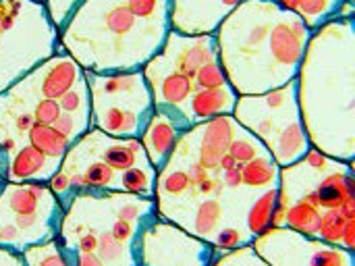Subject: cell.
I'll list each match as a JSON object with an SVG mask.
<instances>
[{"mask_svg":"<svg viewBox=\"0 0 355 266\" xmlns=\"http://www.w3.org/2000/svg\"><path fill=\"white\" fill-rule=\"evenodd\" d=\"M295 85L310 146L355 165V17L312 31Z\"/></svg>","mask_w":355,"mask_h":266,"instance_id":"obj_1","label":"cell"},{"mask_svg":"<svg viewBox=\"0 0 355 266\" xmlns=\"http://www.w3.org/2000/svg\"><path fill=\"white\" fill-rule=\"evenodd\" d=\"M312 29L272 0H243L216 29L223 71L237 96H258L297 77Z\"/></svg>","mask_w":355,"mask_h":266,"instance_id":"obj_2","label":"cell"},{"mask_svg":"<svg viewBox=\"0 0 355 266\" xmlns=\"http://www.w3.org/2000/svg\"><path fill=\"white\" fill-rule=\"evenodd\" d=\"M171 31V0H83L58 40L83 71L127 73L141 71Z\"/></svg>","mask_w":355,"mask_h":266,"instance_id":"obj_3","label":"cell"},{"mask_svg":"<svg viewBox=\"0 0 355 266\" xmlns=\"http://www.w3.org/2000/svg\"><path fill=\"white\" fill-rule=\"evenodd\" d=\"M233 119L266 146L281 169L297 163L312 148L300 115L295 79L266 94L239 96Z\"/></svg>","mask_w":355,"mask_h":266,"instance_id":"obj_4","label":"cell"},{"mask_svg":"<svg viewBox=\"0 0 355 266\" xmlns=\"http://www.w3.org/2000/svg\"><path fill=\"white\" fill-rule=\"evenodd\" d=\"M58 29L44 2L0 0V94L58 52Z\"/></svg>","mask_w":355,"mask_h":266,"instance_id":"obj_5","label":"cell"},{"mask_svg":"<svg viewBox=\"0 0 355 266\" xmlns=\"http://www.w3.org/2000/svg\"><path fill=\"white\" fill-rule=\"evenodd\" d=\"M83 77L89 88L92 127L112 138L139 140L154 115V102L144 73L83 71Z\"/></svg>","mask_w":355,"mask_h":266,"instance_id":"obj_6","label":"cell"},{"mask_svg":"<svg viewBox=\"0 0 355 266\" xmlns=\"http://www.w3.org/2000/svg\"><path fill=\"white\" fill-rule=\"evenodd\" d=\"M64 208L44 181H6L0 188V248L21 254L58 238Z\"/></svg>","mask_w":355,"mask_h":266,"instance_id":"obj_7","label":"cell"},{"mask_svg":"<svg viewBox=\"0 0 355 266\" xmlns=\"http://www.w3.org/2000/svg\"><path fill=\"white\" fill-rule=\"evenodd\" d=\"M293 202H306L320 213L335 208L355 210L354 165L310 148L304 158L281 169L275 217Z\"/></svg>","mask_w":355,"mask_h":266,"instance_id":"obj_8","label":"cell"},{"mask_svg":"<svg viewBox=\"0 0 355 266\" xmlns=\"http://www.w3.org/2000/svg\"><path fill=\"white\" fill-rule=\"evenodd\" d=\"M252 248L268 266H355V252L285 227L268 229Z\"/></svg>","mask_w":355,"mask_h":266,"instance_id":"obj_9","label":"cell"},{"mask_svg":"<svg viewBox=\"0 0 355 266\" xmlns=\"http://www.w3.org/2000/svg\"><path fill=\"white\" fill-rule=\"evenodd\" d=\"M216 248L185 229L156 219L137 242V266H210Z\"/></svg>","mask_w":355,"mask_h":266,"instance_id":"obj_10","label":"cell"},{"mask_svg":"<svg viewBox=\"0 0 355 266\" xmlns=\"http://www.w3.org/2000/svg\"><path fill=\"white\" fill-rule=\"evenodd\" d=\"M243 0H171V29L183 35L216 33Z\"/></svg>","mask_w":355,"mask_h":266,"instance_id":"obj_11","label":"cell"},{"mask_svg":"<svg viewBox=\"0 0 355 266\" xmlns=\"http://www.w3.org/2000/svg\"><path fill=\"white\" fill-rule=\"evenodd\" d=\"M183 133L185 131L171 117H166L164 113L154 108V115L148 121L139 142L144 146V152H146L150 165L156 171H160L168 163V158H171V154H173V150L177 146V140Z\"/></svg>","mask_w":355,"mask_h":266,"instance_id":"obj_12","label":"cell"},{"mask_svg":"<svg viewBox=\"0 0 355 266\" xmlns=\"http://www.w3.org/2000/svg\"><path fill=\"white\" fill-rule=\"evenodd\" d=\"M237 98H239L237 92L229 83L223 88H214V90H198L183 104L181 115L187 121V125L193 127V125L212 121L223 115H233Z\"/></svg>","mask_w":355,"mask_h":266,"instance_id":"obj_13","label":"cell"},{"mask_svg":"<svg viewBox=\"0 0 355 266\" xmlns=\"http://www.w3.org/2000/svg\"><path fill=\"white\" fill-rule=\"evenodd\" d=\"M58 169H60L58 160H52L46 154L37 152L35 148L23 144L10 154L8 181H12V183H23V181H44V183H48Z\"/></svg>","mask_w":355,"mask_h":266,"instance_id":"obj_14","label":"cell"},{"mask_svg":"<svg viewBox=\"0 0 355 266\" xmlns=\"http://www.w3.org/2000/svg\"><path fill=\"white\" fill-rule=\"evenodd\" d=\"M277 204H279V188L272 190H264L262 194L256 196V200L250 204L248 213H245V229L248 233L256 240L262 233H266L268 229L275 227V213H277Z\"/></svg>","mask_w":355,"mask_h":266,"instance_id":"obj_15","label":"cell"},{"mask_svg":"<svg viewBox=\"0 0 355 266\" xmlns=\"http://www.w3.org/2000/svg\"><path fill=\"white\" fill-rule=\"evenodd\" d=\"M347 0H293L291 13H295L312 31L341 19V8Z\"/></svg>","mask_w":355,"mask_h":266,"instance_id":"obj_16","label":"cell"},{"mask_svg":"<svg viewBox=\"0 0 355 266\" xmlns=\"http://www.w3.org/2000/svg\"><path fill=\"white\" fill-rule=\"evenodd\" d=\"M21 258L25 266H77L75 252L67 248L58 238L29 246L21 252Z\"/></svg>","mask_w":355,"mask_h":266,"instance_id":"obj_17","label":"cell"},{"mask_svg":"<svg viewBox=\"0 0 355 266\" xmlns=\"http://www.w3.org/2000/svg\"><path fill=\"white\" fill-rule=\"evenodd\" d=\"M23 144L35 148L37 152L46 154V156L52 158V160L62 163V158H64V154L69 152V148H71L73 142H71L69 138H64L62 133H58L52 125H33V127L25 133ZM23 144H21V146H23Z\"/></svg>","mask_w":355,"mask_h":266,"instance_id":"obj_18","label":"cell"},{"mask_svg":"<svg viewBox=\"0 0 355 266\" xmlns=\"http://www.w3.org/2000/svg\"><path fill=\"white\" fill-rule=\"evenodd\" d=\"M279 179H281V167L275 163L270 154L258 156L241 165V183L250 190L264 192V190L279 188Z\"/></svg>","mask_w":355,"mask_h":266,"instance_id":"obj_19","label":"cell"},{"mask_svg":"<svg viewBox=\"0 0 355 266\" xmlns=\"http://www.w3.org/2000/svg\"><path fill=\"white\" fill-rule=\"evenodd\" d=\"M352 221H355V210H349V208L324 210L320 215V225H318L316 240L333 244V246H341L343 233H345V229H347V225Z\"/></svg>","mask_w":355,"mask_h":266,"instance_id":"obj_20","label":"cell"},{"mask_svg":"<svg viewBox=\"0 0 355 266\" xmlns=\"http://www.w3.org/2000/svg\"><path fill=\"white\" fill-rule=\"evenodd\" d=\"M229 154H231L239 165H245V163H250V160H254V158H258V156H266V154H270V152L266 150V146H264L256 135H252L250 131H245V129L239 125V129H237V133H235V138H233V142H231V146H229Z\"/></svg>","mask_w":355,"mask_h":266,"instance_id":"obj_21","label":"cell"},{"mask_svg":"<svg viewBox=\"0 0 355 266\" xmlns=\"http://www.w3.org/2000/svg\"><path fill=\"white\" fill-rule=\"evenodd\" d=\"M60 110L62 115H75V117H83V119H92V108H89V88L85 83V77L71 88L67 94H62L58 98Z\"/></svg>","mask_w":355,"mask_h":266,"instance_id":"obj_22","label":"cell"},{"mask_svg":"<svg viewBox=\"0 0 355 266\" xmlns=\"http://www.w3.org/2000/svg\"><path fill=\"white\" fill-rule=\"evenodd\" d=\"M252 242L254 240H252V235L245 229L225 225L214 235L212 246L216 248L218 254H223V252H231V250H237V248H243V246H252Z\"/></svg>","mask_w":355,"mask_h":266,"instance_id":"obj_23","label":"cell"},{"mask_svg":"<svg viewBox=\"0 0 355 266\" xmlns=\"http://www.w3.org/2000/svg\"><path fill=\"white\" fill-rule=\"evenodd\" d=\"M210 266H268L252 246H243L231 252H223L214 258V263Z\"/></svg>","mask_w":355,"mask_h":266,"instance_id":"obj_24","label":"cell"},{"mask_svg":"<svg viewBox=\"0 0 355 266\" xmlns=\"http://www.w3.org/2000/svg\"><path fill=\"white\" fill-rule=\"evenodd\" d=\"M227 75L223 71V65H220V58L216 60H210L206 63L198 75H196V92L198 90H214V88H223L227 85Z\"/></svg>","mask_w":355,"mask_h":266,"instance_id":"obj_25","label":"cell"},{"mask_svg":"<svg viewBox=\"0 0 355 266\" xmlns=\"http://www.w3.org/2000/svg\"><path fill=\"white\" fill-rule=\"evenodd\" d=\"M83 0H44V6L48 10L50 21L56 25V29L60 31L64 27V23L69 21V17L73 15V10L81 4Z\"/></svg>","mask_w":355,"mask_h":266,"instance_id":"obj_26","label":"cell"},{"mask_svg":"<svg viewBox=\"0 0 355 266\" xmlns=\"http://www.w3.org/2000/svg\"><path fill=\"white\" fill-rule=\"evenodd\" d=\"M0 266H25L21 254L0 248Z\"/></svg>","mask_w":355,"mask_h":266,"instance_id":"obj_27","label":"cell"},{"mask_svg":"<svg viewBox=\"0 0 355 266\" xmlns=\"http://www.w3.org/2000/svg\"><path fill=\"white\" fill-rule=\"evenodd\" d=\"M37 2H44V0H37Z\"/></svg>","mask_w":355,"mask_h":266,"instance_id":"obj_28","label":"cell"}]
</instances>
